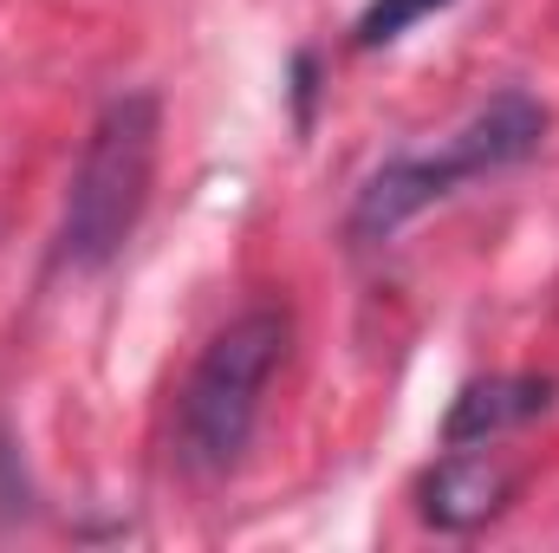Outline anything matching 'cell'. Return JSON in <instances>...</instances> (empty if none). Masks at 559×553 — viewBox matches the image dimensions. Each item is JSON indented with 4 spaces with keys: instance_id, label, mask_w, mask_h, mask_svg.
I'll return each instance as SVG.
<instances>
[{
    "instance_id": "6",
    "label": "cell",
    "mask_w": 559,
    "mask_h": 553,
    "mask_svg": "<svg viewBox=\"0 0 559 553\" xmlns=\"http://www.w3.org/2000/svg\"><path fill=\"white\" fill-rule=\"evenodd\" d=\"M436 7H449V0H371L365 13H358V46L365 52H378V46H391V39H404L417 20H429Z\"/></svg>"
},
{
    "instance_id": "4",
    "label": "cell",
    "mask_w": 559,
    "mask_h": 553,
    "mask_svg": "<svg viewBox=\"0 0 559 553\" xmlns=\"http://www.w3.org/2000/svg\"><path fill=\"white\" fill-rule=\"evenodd\" d=\"M514 469L495 456V449H468V443H449V456L423 475L417 502H423V521L442 528V534H475L488 528L508 502H514Z\"/></svg>"
},
{
    "instance_id": "3",
    "label": "cell",
    "mask_w": 559,
    "mask_h": 553,
    "mask_svg": "<svg viewBox=\"0 0 559 553\" xmlns=\"http://www.w3.org/2000/svg\"><path fill=\"white\" fill-rule=\"evenodd\" d=\"M540 143H547V105L527 98V92H495L442 150L397 156V163H384V169L358 189V202H352V242H384V235H397L411 215H423V209L442 202V196H455L468 176H495V169H508V163H527Z\"/></svg>"
},
{
    "instance_id": "1",
    "label": "cell",
    "mask_w": 559,
    "mask_h": 553,
    "mask_svg": "<svg viewBox=\"0 0 559 553\" xmlns=\"http://www.w3.org/2000/svg\"><path fill=\"white\" fill-rule=\"evenodd\" d=\"M156 143H163L156 92H118L98 105L85 150H79V169H72V189H66L59 242H52V261L66 274H98L124 255V242L138 235L143 209H150Z\"/></svg>"
},
{
    "instance_id": "5",
    "label": "cell",
    "mask_w": 559,
    "mask_h": 553,
    "mask_svg": "<svg viewBox=\"0 0 559 553\" xmlns=\"http://www.w3.org/2000/svg\"><path fill=\"white\" fill-rule=\"evenodd\" d=\"M547 404H554L547 378H475L442 416V443H495V436L534 423Z\"/></svg>"
},
{
    "instance_id": "2",
    "label": "cell",
    "mask_w": 559,
    "mask_h": 553,
    "mask_svg": "<svg viewBox=\"0 0 559 553\" xmlns=\"http://www.w3.org/2000/svg\"><path fill=\"white\" fill-rule=\"evenodd\" d=\"M286 345H293L286 306H248L209 339V352L182 385V416H176V443L195 475H228L248 456L261 398L286 365Z\"/></svg>"
}]
</instances>
